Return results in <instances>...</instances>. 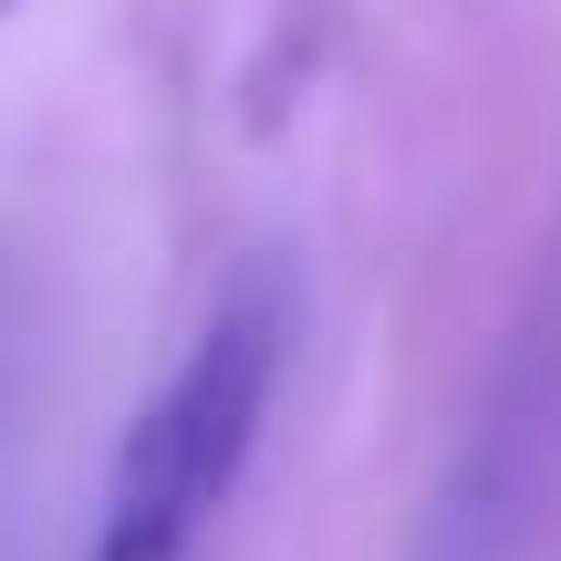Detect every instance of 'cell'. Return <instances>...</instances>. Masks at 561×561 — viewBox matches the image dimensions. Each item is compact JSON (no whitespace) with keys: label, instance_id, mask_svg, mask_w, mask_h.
<instances>
[{"label":"cell","instance_id":"obj_3","mask_svg":"<svg viewBox=\"0 0 561 561\" xmlns=\"http://www.w3.org/2000/svg\"><path fill=\"white\" fill-rule=\"evenodd\" d=\"M0 11H11V0H0Z\"/></svg>","mask_w":561,"mask_h":561},{"label":"cell","instance_id":"obj_2","mask_svg":"<svg viewBox=\"0 0 561 561\" xmlns=\"http://www.w3.org/2000/svg\"><path fill=\"white\" fill-rule=\"evenodd\" d=\"M551 500H561V271L530 291L468 426L447 437V468L416 510L405 561H530Z\"/></svg>","mask_w":561,"mask_h":561},{"label":"cell","instance_id":"obj_1","mask_svg":"<svg viewBox=\"0 0 561 561\" xmlns=\"http://www.w3.org/2000/svg\"><path fill=\"white\" fill-rule=\"evenodd\" d=\"M301 291L280 261H240L219 280V301L198 312V333L178 343V364L157 375V396L125 416L115 458L94 489V551L83 561H187L198 530L229 510L250 447H261L280 375H291Z\"/></svg>","mask_w":561,"mask_h":561}]
</instances>
